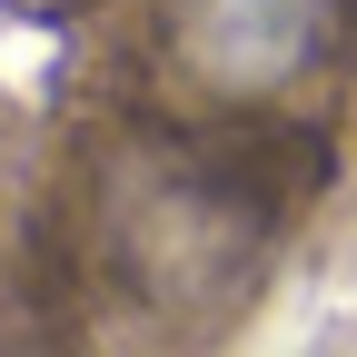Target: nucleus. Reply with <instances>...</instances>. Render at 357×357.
Returning a JSON list of instances; mask_svg holds the SVG:
<instances>
[{"instance_id": "1", "label": "nucleus", "mask_w": 357, "mask_h": 357, "mask_svg": "<svg viewBox=\"0 0 357 357\" xmlns=\"http://www.w3.org/2000/svg\"><path fill=\"white\" fill-rule=\"evenodd\" d=\"M347 40V0H169V50L218 100H278Z\"/></svg>"}]
</instances>
